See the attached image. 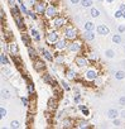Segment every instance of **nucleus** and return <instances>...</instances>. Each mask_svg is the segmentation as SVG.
I'll return each mask as SVG.
<instances>
[{"instance_id": "1", "label": "nucleus", "mask_w": 125, "mask_h": 129, "mask_svg": "<svg viewBox=\"0 0 125 129\" xmlns=\"http://www.w3.org/2000/svg\"><path fill=\"white\" fill-rule=\"evenodd\" d=\"M63 36H65V38L68 39V41H75V39L78 37V32H77L76 28L68 25V27L65 28V30H63Z\"/></svg>"}, {"instance_id": "2", "label": "nucleus", "mask_w": 125, "mask_h": 129, "mask_svg": "<svg viewBox=\"0 0 125 129\" xmlns=\"http://www.w3.org/2000/svg\"><path fill=\"white\" fill-rule=\"evenodd\" d=\"M68 51L72 52V53H80L82 51V42L81 41H72L70 44H68Z\"/></svg>"}, {"instance_id": "3", "label": "nucleus", "mask_w": 125, "mask_h": 129, "mask_svg": "<svg viewBox=\"0 0 125 129\" xmlns=\"http://www.w3.org/2000/svg\"><path fill=\"white\" fill-rule=\"evenodd\" d=\"M57 14H58L57 7H54V5H52V4L47 5V9H46V12H44V17H46V18H49V19H51V18H56Z\"/></svg>"}, {"instance_id": "4", "label": "nucleus", "mask_w": 125, "mask_h": 129, "mask_svg": "<svg viewBox=\"0 0 125 129\" xmlns=\"http://www.w3.org/2000/svg\"><path fill=\"white\" fill-rule=\"evenodd\" d=\"M66 24H67V19L65 17H56L53 18V22H52L53 28H63Z\"/></svg>"}, {"instance_id": "5", "label": "nucleus", "mask_w": 125, "mask_h": 129, "mask_svg": "<svg viewBox=\"0 0 125 129\" xmlns=\"http://www.w3.org/2000/svg\"><path fill=\"white\" fill-rule=\"evenodd\" d=\"M97 77H99L97 70H95V69H87V70H86V72H85V79H86L87 81H95Z\"/></svg>"}, {"instance_id": "6", "label": "nucleus", "mask_w": 125, "mask_h": 129, "mask_svg": "<svg viewBox=\"0 0 125 129\" xmlns=\"http://www.w3.org/2000/svg\"><path fill=\"white\" fill-rule=\"evenodd\" d=\"M89 57H85V56H77L76 58H75V62H76V64L78 67H81V69H84V67H87L89 66Z\"/></svg>"}, {"instance_id": "7", "label": "nucleus", "mask_w": 125, "mask_h": 129, "mask_svg": "<svg viewBox=\"0 0 125 129\" xmlns=\"http://www.w3.org/2000/svg\"><path fill=\"white\" fill-rule=\"evenodd\" d=\"M68 48V44H67V41L66 38H59L56 43H54V49L57 51H65Z\"/></svg>"}, {"instance_id": "8", "label": "nucleus", "mask_w": 125, "mask_h": 129, "mask_svg": "<svg viewBox=\"0 0 125 129\" xmlns=\"http://www.w3.org/2000/svg\"><path fill=\"white\" fill-rule=\"evenodd\" d=\"M58 39H59V37H58V33H57L56 30L49 32V33L47 34V37H46V41H47V43H49V44H54Z\"/></svg>"}, {"instance_id": "9", "label": "nucleus", "mask_w": 125, "mask_h": 129, "mask_svg": "<svg viewBox=\"0 0 125 129\" xmlns=\"http://www.w3.org/2000/svg\"><path fill=\"white\" fill-rule=\"evenodd\" d=\"M33 8L38 14H44V12L47 9V4H46V2H37Z\"/></svg>"}, {"instance_id": "10", "label": "nucleus", "mask_w": 125, "mask_h": 129, "mask_svg": "<svg viewBox=\"0 0 125 129\" xmlns=\"http://www.w3.org/2000/svg\"><path fill=\"white\" fill-rule=\"evenodd\" d=\"M42 80H43L46 84H48V85H52V86H56V85H57V82H56V80L53 79V76L49 75V74H47V72L42 75Z\"/></svg>"}, {"instance_id": "11", "label": "nucleus", "mask_w": 125, "mask_h": 129, "mask_svg": "<svg viewBox=\"0 0 125 129\" xmlns=\"http://www.w3.org/2000/svg\"><path fill=\"white\" fill-rule=\"evenodd\" d=\"M33 66H34L35 71H43V70L46 69V62L42 61V59H39V58H35Z\"/></svg>"}, {"instance_id": "12", "label": "nucleus", "mask_w": 125, "mask_h": 129, "mask_svg": "<svg viewBox=\"0 0 125 129\" xmlns=\"http://www.w3.org/2000/svg\"><path fill=\"white\" fill-rule=\"evenodd\" d=\"M96 32H97V34H100V36H107V34L110 33V29H109L105 24H100V25L96 27Z\"/></svg>"}, {"instance_id": "13", "label": "nucleus", "mask_w": 125, "mask_h": 129, "mask_svg": "<svg viewBox=\"0 0 125 129\" xmlns=\"http://www.w3.org/2000/svg\"><path fill=\"white\" fill-rule=\"evenodd\" d=\"M9 51H10V53H12V56H13V57H18V56H19L18 44H17L15 42H12V43L9 44Z\"/></svg>"}, {"instance_id": "14", "label": "nucleus", "mask_w": 125, "mask_h": 129, "mask_svg": "<svg viewBox=\"0 0 125 129\" xmlns=\"http://www.w3.org/2000/svg\"><path fill=\"white\" fill-rule=\"evenodd\" d=\"M107 118L109 119H111V120H114V119H116V118H119V115H120V111L119 110H116V109H110V110H107Z\"/></svg>"}, {"instance_id": "15", "label": "nucleus", "mask_w": 125, "mask_h": 129, "mask_svg": "<svg viewBox=\"0 0 125 129\" xmlns=\"http://www.w3.org/2000/svg\"><path fill=\"white\" fill-rule=\"evenodd\" d=\"M95 33H94V30H85V34H84V39L85 41H87V42H91V41H94L95 39Z\"/></svg>"}, {"instance_id": "16", "label": "nucleus", "mask_w": 125, "mask_h": 129, "mask_svg": "<svg viewBox=\"0 0 125 129\" xmlns=\"http://www.w3.org/2000/svg\"><path fill=\"white\" fill-rule=\"evenodd\" d=\"M54 61H56V64H63L66 61V57L62 53H57V54H54Z\"/></svg>"}, {"instance_id": "17", "label": "nucleus", "mask_w": 125, "mask_h": 129, "mask_svg": "<svg viewBox=\"0 0 125 129\" xmlns=\"http://www.w3.org/2000/svg\"><path fill=\"white\" fill-rule=\"evenodd\" d=\"M40 52H42V56H43L48 62H53V61H54V57L51 54V52H49V51H47V49L42 48V51H40Z\"/></svg>"}, {"instance_id": "18", "label": "nucleus", "mask_w": 125, "mask_h": 129, "mask_svg": "<svg viewBox=\"0 0 125 129\" xmlns=\"http://www.w3.org/2000/svg\"><path fill=\"white\" fill-rule=\"evenodd\" d=\"M66 76H67L68 80H76V79H77V72H76L73 69H68V70L66 71Z\"/></svg>"}, {"instance_id": "19", "label": "nucleus", "mask_w": 125, "mask_h": 129, "mask_svg": "<svg viewBox=\"0 0 125 129\" xmlns=\"http://www.w3.org/2000/svg\"><path fill=\"white\" fill-rule=\"evenodd\" d=\"M14 19H15V24H17V27H18L20 30H23V28H24V19H23L20 15L14 17Z\"/></svg>"}, {"instance_id": "20", "label": "nucleus", "mask_w": 125, "mask_h": 129, "mask_svg": "<svg viewBox=\"0 0 125 129\" xmlns=\"http://www.w3.org/2000/svg\"><path fill=\"white\" fill-rule=\"evenodd\" d=\"M75 126H76L77 129H86V128H90V124H89L86 120H78V121L75 124Z\"/></svg>"}, {"instance_id": "21", "label": "nucleus", "mask_w": 125, "mask_h": 129, "mask_svg": "<svg viewBox=\"0 0 125 129\" xmlns=\"http://www.w3.org/2000/svg\"><path fill=\"white\" fill-rule=\"evenodd\" d=\"M28 54H29V57H30L33 61L38 57V52H37L35 48H33L32 46H28Z\"/></svg>"}, {"instance_id": "22", "label": "nucleus", "mask_w": 125, "mask_h": 129, "mask_svg": "<svg viewBox=\"0 0 125 129\" xmlns=\"http://www.w3.org/2000/svg\"><path fill=\"white\" fill-rule=\"evenodd\" d=\"M57 106H58V103H57L56 98H51L48 100V108H49V110H56Z\"/></svg>"}, {"instance_id": "23", "label": "nucleus", "mask_w": 125, "mask_h": 129, "mask_svg": "<svg viewBox=\"0 0 125 129\" xmlns=\"http://www.w3.org/2000/svg\"><path fill=\"white\" fill-rule=\"evenodd\" d=\"M0 63H2L3 67L7 66V64H9V61H8V58H7V56H5L4 52H2V54H0Z\"/></svg>"}, {"instance_id": "24", "label": "nucleus", "mask_w": 125, "mask_h": 129, "mask_svg": "<svg viewBox=\"0 0 125 129\" xmlns=\"http://www.w3.org/2000/svg\"><path fill=\"white\" fill-rule=\"evenodd\" d=\"M115 79L116 80H124L125 79V71H122V70H117L116 72H115Z\"/></svg>"}, {"instance_id": "25", "label": "nucleus", "mask_w": 125, "mask_h": 129, "mask_svg": "<svg viewBox=\"0 0 125 129\" xmlns=\"http://www.w3.org/2000/svg\"><path fill=\"white\" fill-rule=\"evenodd\" d=\"M112 42L115 44H120L122 42V38H121V33H117V34H114L112 36Z\"/></svg>"}, {"instance_id": "26", "label": "nucleus", "mask_w": 125, "mask_h": 129, "mask_svg": "<svg viewBox=\"0 0 125 129\" xmlns=\"http://www.w3.org/2000/svg\"><path fill=\"white\" fill-rule=\"evenodd\" d=\"M73 125H75V123H73V120H72V119L66 118V119L63 120V126H65V128H72Z\"/></svg>"}, {"instance_id": "27", "label": "nucleus", "mask_w": 125, "mask_h": 129, "mask_svg": "<svg viewBox=\"0 0 125 129\" xmlns=\"http://www.w3.org/2000/svg\"><path fill=\"white\" fill-rule=\"evenodd\" d=\"M22 41H23L27 46H30V43H32V42H30V38H29V34H27V33H24V32L22 33Z\"/></svg>"}, {"instance_id": "28", "label": "nucleus", "mask_w": 125, "mask_h": 129, "mask_svg": "<svg viewBox=\"0 0 125 129\" xmlns=\"http://www.w3.org/2000/svg\"><path fill=\"white\" fill-rule=\"evenodd\" d=\"M90 15H91V18H99V17H100V10L96 9V8H91Z\"/></svg>"}, {"instance_id": "29", "label": "nucleus", "mask_w": 125, "mask_h": 129, "mask_svg": "<svg viewBox=\"0 0 125 129\" xmlns=\"http://www.w3.org/2000/svg\"><path fill=\"white\" fill-rule=\"evenodd\" d=\"M84 29H85V30H94V29H95V24H94L92 22H86V23L84 24Z\"/></svg>"}, {"instance_id": "30", "label": "nucleus", "mask_w": 125, "mask_h": 129, "mask_svg": "<svg viewBox=\"0 0 125 129\" xmlns=\"http://www.w3.org/2000/svg\"><path fill=\"white\" fill-rule=\"evenodd\" d=\"M105 56H106V58H114L115 57V51L109 48V49L105 51Z\"/></svg>"}, {"instance_id": "31", "label": "nucleus", "mask_w": 125, "mask_h": 129, "mask_svg": "<svg viewBox=\"0 0 125 129\" xmlns=\"http://www.w3.org/2000/svg\"><path fill=\"white\" fill-rule=\"evenodd\" d=\"M27 89H28V92H29V95H35V89H34V85H33V82H29V84L27 85Z\"/></svg>"}, {"instance_id": "32", "label": "nucleus", "mask_w": 125, "mask_h": 129, "mask_svg": "<svg viewBox=\"0 0 125 129\" xmlns=\"http://www.w3.org/2000/svg\"><path fill=\"white\" fill-rule=\"evenodd\" d=\"M82 8H91L92 7V0H81Z\"/></svg>"}, {"instance_id": "33", "label": "nucleus", "mask_w": 125, "mask_h": 129, "mask_svg": "<svg viewBox=\"0 0 125 129\" xmlns=\"http://www.w3.org/2000/svg\"><path fill=\"white\" fill-rule=\"evenodd\" d=\"M30 33H32L30 36H32V37H33V38H34L37 42H39V41H40V36H39V32H38V30L32 29V32H30Z\"/></svg>"}, {"instance_id": "34", "label": "nucleus", "mask_w": 125, "mask_h": 129, "mask_svg": "<svg viewBox=\"0 0 125 129\" xmlns=\"http://www.w3.org/2000/svg\"><path fill=\"white\" fill-rule=\"evenodd\" d=\"M10 96L12 95H10V91L8 89H3L2 90V98L3 99H10Z\"/></svg>"}, {"instance_id": "35", "label": "nucleus", "mask_w": 125, "mask_h": 129, "mask_svg": "<svg viewBox=\"0 0 125 129\" xmlns=\"http://www.w3.org/2000/svg\"><path fill=\"white\" fill-rule=\"evenodd\" d=\"M37 14H38V13H37L35 10H28V14H27V15H28L30 19L37 20V18H38V17H37Z\"/></svg>"}, {"instance_id": "36", "label": "nucleus", "mask_w": 125, "mask_h": 129, "mask_svg": "<svg viewBox=\"0 0 125 129\" xmlns=\"http://www.w3.org/2000/svg\"><path fill=\"white\" fill-rule=\"evenodd\" d=\"M87 57H89V59H90V61H94V62L99 61V56H97L96 53H94V52H90V53L87 54Z\"/></svg>"}, {"instance_id": "37", "label": "nucleus", "mask_w": 125, "mask_h": 129, "mask_svg": "<svg viewBox=\"0 0 125 129\" xmlns=\"http://www.w3.org/2000/svg\"><path fill=\"white\" fill-rule=\"evenodd\" d=\"M61 86H62V89H63V90H66V91H70V90H71V86H70V84H68V82H66L65 80H62V81H61Z\"/></svg>"}, {"instance_id": "38", "label": "nucleus", "mask_w": 125, "mask_h": 129, "mask_svg": "<svg viewBox=\"0 0 125 129\" xmlns=\"http://www.w3.org/2000/svg\"><path fill=\"white\" fill-rule=\"evenodd\" d=\"M20 8V7H19ZM19 8L17 7V5H13L12 7V14H13V17H17V15H20V12H19Z\"/></svg>"}, {"instance_id": "39", "label": "nucleus", "mask_w": 125, "mask_h": 129, "mask_svg": "<svg viewBox=\"0 0 125 129\" xmlns=\"http://www.w3.org/2000/svg\"><path fill=\"white\" fill-rule=\"evenodd\" d=\"M12 129H18V128H20V124H19V121L18 120H13L12 123H10V125H9Z\"/></svg>"}, {"instance_id": "40", "label": "nucleus", "mask_w": 125, "mask_h": 129, "mask_svg": "<svg viewBox=\"0 0 125 129\" xmlns=\"http://www.w3.org/2000/svg\"><path fill=\"white\" fill-rule=\"evenodd\" d=\"M19 7H20V12H22L23 14H25V15H27V14H28V9H27V7L24 5V3H22V2H20V3H19Z\"/></svg>"}, {"instance_id": "41", "label": "nucleus", "mask_w": 125, "mask_h": 129, "mask_svg": "<svg viewBox=\"0 0 125 129\" xmlns=\"http://www.w3.org/2000/svg\"><path fill=\"white\" fill-rule=\"evenodd\" d=\"M7 114H8V111H7V109H5L4 106H2V108H0V118H2V119H4V118L7 116Z\"/></svg>"}, {"instance_id": "42", "label": "nucleus", "mask_w": 125, "mask_h": 129, "mask_svg": "<svg viewBox=\"0 0 125 129\" xmlns=\"http://www.w3.org/2000/svg\"><path fill=\"white\" fill-rule=\"evenodd\" d=\"M122 13H124V12H122L121 9H119V10H116V12H115L114 17H115L116 19H119V18H122Z\"/></svg>"}, {"instance_id": "43", "label": "nucleus", "mask_w": 125, "mask_h": 129, "mask_svg": "<svg viewBox=\"0 0 125 129\" xmlns=\"http://www.w3.org/2000/svg\"><path fill=\"white\" fill-rule=\"evenodd\" d=\"M20 100H22V103H23V105H24V106H30V103H29V100H28L27 98L22 96V98H20Z\"/></svg>"}, {"instance_id": "44", "label": "nucleus", "mask_w": 125, "mask_h": 129, "mask_svg": "<svg viewBox=\"0 0 125 129\" xmlns=\"http://www.w3.org/2000/svg\"><path fill=\"white\" fill-rule=\"evenodd\" d=\"M112 124H114V126H121V120L119 118H116L112 120Z\"/></svg>"}, {"instance_id": "45", "label": "nucleus", "mask_w": 125, "mask_h": 129, "mask_svg": "<svg viewBox=\"0 0 125 129\" xmlns=\"http://www.w3.org/2000/svg\"><path fill=\"white\" fill-rule=\"evenodd\" d=\"M117 32H119V33H121V34H122V33H125V25H124V24H120V25L117 27Z\"/></svg>"}, {"instance_id": "46", "label": "nucleus", "mask_w": 125, "mask_h": 129, "mask_svg": "<svg viewBox=\"0 0 125 129\" xmlns=\"http://www.w3.org/2000/svg\"><path fill=\"white\" fill-rule=\"evenodd\" d=\"M81 103V94L75 95V104H80Z\"/></svg>"}, {"instance_id": "47", "label": "nucleus", "mask_w": 125, "mask_h": 129, "mask_svg": "<svg viewBox=\"0 0 125 129\" xmlns=\"http://www.w3.org/2000/svg\"><path fill=\"white\" fill-rule=\"evenodd\" d=\"M119 104H120L121 106H125V95L120 96V99H119Z\"/></svg>"}, {"instance_id": "48", "label": "nucleus", "mask_w": 125, "mask_h": 129, "mask_svg": "<svg viewBox=\"0 0 125 129\" xmlns=\"http://www.w3.org/2000/svg\"><path fill=\"white\" fill-rule=\"evenodd\" d=\"M95 85H97V86H102V80H101L100 77H97V79L95 80Z\"/></svg>"}, {"instance_id": "49", "label": "nucleus", "mask_w": 125, "mask_h": 129, "mask_svg": "<svg viewBox=\"0 0 125 129\" xmlns=\"http://www.w3.org/2000/svg\"><path fill=\"white\" fill-rule=\"evenodd\" d=\"M81 111L84 113V115H85V116H89V115H90V111H89V109H87V108H84Z\"/></svg>"}, {"instance_id": "50", "label": "nucleus", "mask_w": 125, "mask_h": 129, "mask_svg": "<svg viewBox=\"0 0 125 129\" xmlns=\"http://www.w3.org/2000/svg\"><path fill=\"white\" fill-rule=\"evenodd\" d=\"M70 2H71L72 5H76V4H80L81 3V0H70Z\"/></svg>"}, {"instance_id": "51", "label": "nucleus", "mask_w": 125, "mask_h": 129, "mask_svg": "<svg viewBox=\"0 0 125 129\" xmlns=\"http://www.w3.org/2000/svg\"><path fill=\"white\" fill-rule=\"evenodd\" d=\"M7 2L9 3V5H10V7H13V5H15V0H7Z\"/></svg>"}, {"instance_id": "52", "label": "nucleus", "mask_w": 125, "mask_h": 129, "mask_svg": "<svg viewBox=\"0 0 125 129\" xmlns=\"http://www.w3.org/2000/svg\"><path fill=\"white\" fill-rule=\"evenodd\" d=\"M120 115H121V118L125 119V110H121V111H120Z\"/></svg>"}, {"instance_id": "53", "label": "nucleus", "mask_w": 125, "mask_h": 129, "mask_svg": "<svg viewBox=\"0 0 125 129\" xmlns=\"http://www.w3.org/2000/svg\"><path fill=\"white\" fill-rule=\"evenodd\" d=\"M120 9L124 12V10H125V4H120Z\"/></svg>"}, {"instance_id": "54", "label": "nucleus", "mask_w": 125, "mask_h": 129, "mask_svg": "<svg viewBox=\"0 0 125 129\" xmlns=\"http://www.w3.org/2000/svg\"><path fill=\"white\" fill-rule=\"evenodd\" d=\"M68 104H70V100L66 99V100H65V105H68Z\"/></svg>"}, {"instance_id": "55", "label": "nucleus", "mask_w": 125, "mask_h": 129, "mask_svg": "<svg viewBox=\"0 0 125 129\" xmlns=\"http://www.w3.org/2000/svg\"><path fill=\"white\" fill-rule=\"evenodd\" d=\"M106 2H107V3H112V2H114V0H106Z\"/></svg>"}, {"instance_id": "56", "label": "nucleus", "mask_w": 125, "mask_h": 129, "mask_svg": "<svg viewBox=\"0 0 125 129\" xmlns=\"http://www.w3.org/2000/svg\"><path fill=\"white\" fill-rule=\"evenodd\" d=\"M122 18L125 19V10H124V13H122Z\"/></svg>"}, {"instance_id": "57", "label": "nucleus", "mask_w": 125, "mask_h": 129, "mask_svg": "<svg viewBox=\"0 0 125 129\" xmlns=\"http://www.w3.org/2000/svg\"><path fill=\"white\" fill-rule=\"evenodd\" d=\"M47 2H48V3H52V2H54V0H47Z\"/></svg>"}, {"instance_id": "58", "label": "nucleus", "mask_w": 125, "mask_h": 129, "mask_svg": "<svg viewBox=\"0 0 125 129\" xmlns=\"http://www.w3.org/2000/svg\"><path fill=\"white\" fill-rule=\"evenodd\" d=\"M99 2H104V0H99Z\"/></svg>"}, {"instance_id": "59", "label": "nucleus", "mask_w": 125, "mask_h": 129, "mask_svg": "<svg viewBox=\"0 0 125 129\" xmlns=\"http://www.w3.org/2000/svg\"><path fill=\"white\" fill-rule=\"evenodd\" d=\"M124 66H125V61H124Z\"/></svg>"}]
</instances>
